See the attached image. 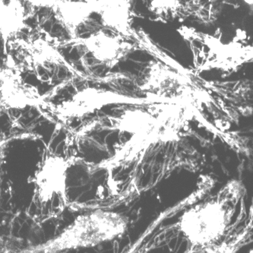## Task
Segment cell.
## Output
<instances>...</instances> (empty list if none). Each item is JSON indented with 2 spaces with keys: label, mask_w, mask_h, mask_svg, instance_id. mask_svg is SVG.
<instances>
[{
  "label": "cell",
  "mask_w": 253,
  "mask_h": 253,
  "mask_svg": "<svg viewBox=\"0 0 253 253\" xmlns=\"http://www.w3.org/2000/svg\"><path fill=\"white\" fill-rule=\"evenodd\" d=\"M9 43H13L16 56L21 60L19 64L33 73L41 83L65 86L74 79H86L68 61L43 28L37 29L36 33L25 39L17 38Z\"/></svg>",
  "instance_id": "cell-3"
},
{
  "label": "cell",
  "mask_w": 253,
  "mask_h": 253,
  "mask_svg": "<svg viewBox=\"0 0 253 253\" xmlns=\"http://www.w3.org/2000/svg\"><path fill=\"white\" fill-rule=\"evenodd\" d=\"M179 32L209 49L207 59L197 68L199 73L211 69L233 72L253 59V46L250 45L238 42L224 43L220 38L189 28H181Z\"/></svg>",
  "instance_id": "cell-6"
},
{
  "label": "cell",
  "mask_w": 253,
  "mask_h": 253,
  "mask_svg": "<svg viewBox=\"0 0 253 253\" xmlns=\"http://www.w3.org/2000/svg\"><path fill=\"white\" fill-rule=\"evenodd\" d=\"M5 56L0 65V107L5 110L45 108L49 93L43 95L35 86L25 83L22 66L9 53Z\"/></svg>",
  "instance_id": "cell-4"
},
{
  "label": "cell",
  "mask_w": 253,
  "mask_h": 253,
  "mask_svg": "<svg viewBox=\"0 0 253 253\" xmlns=\"http://www.w3.org/2000/svg\"><path fill=\"white\" fill-rule=\"evenodd\" d=\"M180 0H151L150 8L162 18L174 15L180 8Z\"/></svg>",
  "instance_id": "cell-13"
},
{
  "label": "cell",
  "mask_w": 253,
  "mask_h": 253,
  "mask_svg": "<svg viewBox=\"0 0 253 253\" xmlns=\"http://www.w3.org/2000/svg\"><path fill=\"white\" fill-rule=\"evenodd\" d=\"M31 6L36 8H51L53 9L59 0H22Z\"/></svg>",
  "instance_id": "cell-14"
},
{
  "label": "cell",
  "mask_w": 253,
  "mask_h": 253,
  "mask_svg": "<svg viewBox=\"0 0 253 253\" xmlns=\"http://www.w3.org/2000/svg\"><path fill=\"white\" fill-rule=\"evenodd\" d=\"M94 8L105 28L131 41L139 39L132 27V0H95Z\"/></svg>",
  "instance_id": "cell-10"
},
{
  "label": "cell",
  "mask_w": 253,
  "mask_h": 253,
  "mask_svg": "<svg viewBox=\"0 0 253 253\" xmlns=\"http://www.w3.org/2000/svg\"><path fill=\"white\" fill-rule=\"evenodd\" d=\"M59 47L66 46H81L99 64L112 69L126 59L130 53L136 50L135 42L122 35L99 30L85 38L66 40L56 43Z\"/></svg>",
  "instance_id": "cell-8"
},
{
  "label": "cell",
  "mask_w": 253,
  "mask_h": 253,
  "mask_svg": "<svg viewBox=\"0 0 253 253\" xmlns=\"http://www.w3.org/2000/svg\"><path fill=\"white\" fill-rule=\"evenodd\" d=\"M55 18L66 30L69 39L77 38L78 32L82 25L88 21L95 12L94 2L83 0H59L53 8Z\"/></svg>",
  "instance_id": "cell-12"
},
{
  "label": "cell",
  "mask_w": 253,
  "mask_h": 253,
  "mask_svg": "<svg viewBox=\"0 0 253 253\" xmlns=\"http://www.w3.org/2000/svg\"><path fill=\"white\" fill-rule=\"evenodd\" d=\"M138 88L146 97L161 102H184L192 98L193 84L189 76L159 61H150Z\"/></svg>",
  "instance_id": "cell-5"
},
{
  "label": "cell",
  "mask_w": 253,
  "mask_h": 253,
  "mask_svg": "<svg viewBox=\"0 0 253 253\" xmlns=\"http://www.w3.org/2000/svg\"><path fill=\"white\" fill-rule=\"evenodd\" d=\"M2 147H0V158H1V155H2Z\"/></svg>",
  "instance_id": "cell-17"
},
{
  "label": "cell",
  "mask_w": 253,
  "mask_h": 253,
  "mask_svg": "<svg viewBox=\"0 0 253 253\" xmlns=\"http://www.w3.org/2000/svg\"><path fill=\"white\" fill-rule=\"evenodd\" d=\"M129 219L113 211L96 209L78 216L61 234L44 244L25 249L22 253H57L91 248L124 235Z\"/></svg>",
  "instance_id": "cell-2"
},
{
  "label": "cell",
  "mask_w": 253,
  "mask_h": 253,
  "mask_svg": "<svg viewBox=\"0 0 253 253\" xmlns=\"http://www.w3.org/2000/svg\"><path fill=\"white\" fill-rule=\"evenodd\" d=\"M151 103L148 97L134 98L110 90L87 87L76 92L67 101L57 105L48 103L46 108L63 124L75 118H82L107 104L118 103Z\"/></svg>",
  "instance_id": "cell-7"
},
{
  "label": "cell",
  "mask_w": 253,
  "mask_h": 253,
  "mask_svg": "<svg viewBox=\"0 0 253 253\" xmlns=\"http://www.w3.org/2000/svg\"><path fill=\"white\" fill-rule=\"evenodd\" d=\"M230 186L191 206L179 217L178 228L187 242V253H217L230 230L240 196V188L232 191L233 184Z\"/></svg>",
  "instance_id": "cell-1"
},
{
  "label": "cell",
  "mask_w": 253,
  "mask_h": 253,
  "mask_svg": "<svg viewBox=\"0 0 253 253\" xmlns=\"http://www.w3.org/2000/svg\"><path fill=\"white\" fill-rule=\"evenodd\" d=\"M242 1L245 2L247 5H250V6H253V0H242Z\"/></svg>",
  "instance_id": "cell-15"
},
{
  "label": "cell",
  "mask_w": 253,
  "mask_h": 253,
  "mask_svg": "<svg viewBox=\"0 0 253 253\" xmlns=\"http://www.w3.org/2000/svg\"><path fill=\"white\" fill-rule=\"evenodd\" d=\"M80 161L81 158L74 156L68 158L54 154L46 155L32 179L35 196L41 206H46L55 197L62 201L64 206L68 204V170Z\"/></svg>",
  "instance_id": "cell-9"
},
{
  "label": "cell",
  "mask_w": 253,
  "mask_h": 253,
  "mask_svg": "<svg viewBox=\"0 0 253 253\" xmlns=\"http://www.w3.org/2000/svg\"><path fill=\"white\" fill-rule=\"evenodd\" d=\"M83 1H86V2H93L95 1V0H83Z\"/></svg>",
  "instance_id": "cell-16"
},
{
  "label": "cell",
  "mask_w": 253,
  "mask_h": 253,
  "mask_svg": "<svg viewBox=\"0 0 253 253\" xmlns=\"http://www.w3.org/2000/svg\"><path fill=\"white\" fill-rule=\"evenodd\" d=\"M22 0H0V37L3 43L4 56L8 53V43L29 28Z\"/></svg>",
  "instance_id": "cell-11"
}]
</instances>
